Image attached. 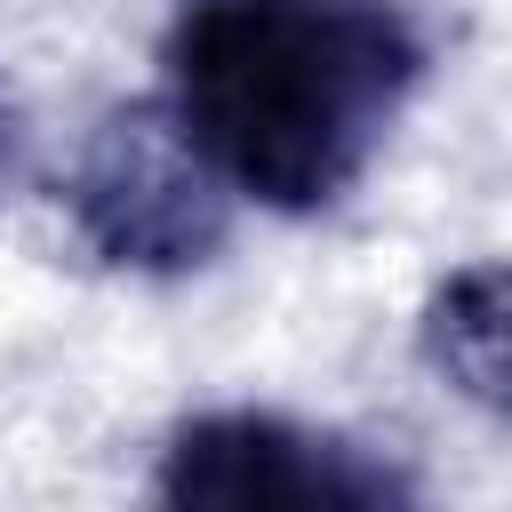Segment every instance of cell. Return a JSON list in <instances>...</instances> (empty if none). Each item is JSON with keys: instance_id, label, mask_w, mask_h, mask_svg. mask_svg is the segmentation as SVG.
I'll return each instance as SVG.
<instances>
[{"instance_id": "2", "label": "cell", "mask_w": 512, "mask_h": 512, "mask_svg": "<svg viewBox=\"0 0 512 512\" xmlns=\"http://www.w3.org/2000/svg\"><path fill=\"white\" fill-rule=\"evenodd\" d=\"M64 208H72L88 256L112 272H136V280H184L232 232V184L216 176L200 136L160 96L112 104L88 128Z\"/></svg>"}, {"instance_id": "5", "label": "cell", "mask_w": 512, "mask_h": 512, "mask_svg": "<svg viewBox=\"0 0 512 512\" xmlns=\"http://www.w3.org/2000/svg\"><path fill=\"white\" fill-rule=\"evenodd\" d=\"M16 160H24V120H16V96H8V80H0V200H8V184H16Z\"/></svg>"}, {"instance_id": "4", "label": "cell", "mask_w": 512, "mask_h": 512, "mask_svg": "<svg viewBox=\"0 0 512 512\" xmlns=\"http://www.w3.org/2000/svg\"><path fill=\"white\" fill-rule=\"evenodd\" d=\"M416 344H424L432 376L456 400H472V408H488V416L512 424V256L448 272L424 296Z\"/></svg>"}, {"instance_id": "1", "label": "cell", "mask_w": 512, "mask_h": 512, "mask_svg": "<svg viewBox=\"0 0 512 512\" xmlns=\"http://www.w3.org/2000/svg\"><path fill=\"white\" fill-rule=\"evenodd\" d=\"M424 48L384 0H192L168 40L176 120L264 208H328L376 160Z\"/></svg>"}, {"instance_id": "3", "label": "cell", "mask_w": 512, "mask_h": 512, "mask_svg": "<svg viewBox=\"0 0 512 512\" xmlns=\"http://www.w3.org/2000/svg\"><path fill=\"white\" fill-rule=\"evenodd\" d=\"M152 504L160 512H416V496L384 464L264 408L192 416L160 456Z\"/></svg>"}]
</instances>
